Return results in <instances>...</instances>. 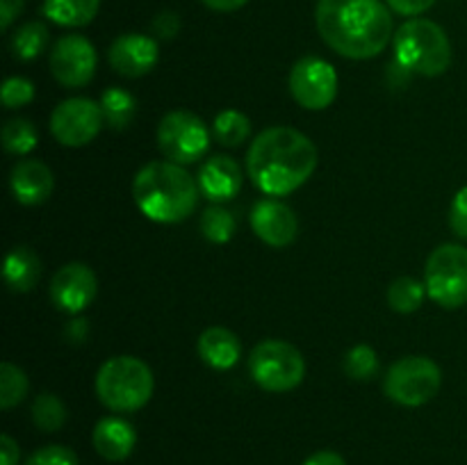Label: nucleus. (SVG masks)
I'll return each instance as SVG.
<instances>
[{"label":"nucleus","instance_id":"e433bc0d","mask_svg":"<svg viewBox=\"0 0 467 465\" xmlns=\"http://www.w3.org/2000/svg\"><path fill=\"white\" fill-rule=\"evenodd\" d=\"M0 456H3V465H16L21 450H18V442L12 436L3 433L0 436Z\"/></svg>","mask_w":467,"mask_h":465},{"label":"nucleus","instance_id":"f03ea898","mask_svg":"<svg viewBox=\"0 0 467 465\" xmlns=\"http://www.w3.org/2000/svg\"><path fill=\"white\" fill-rule=\"evenodd\" d=\"M319 36L349 59L377 57L392 36V14L381 0H317Z\"/></svg>","mask_w":467,"mask_h":465},{"label":"nucleus","instance_id":"f704fd0d","mask_svg":"<svg viewBox=\"0 0 467 465\" xmlns=\"http://www.w3.org/2000/svg\"><path fill=\"white\" fill-rule=\"evenodd\" d=\"M390 5L392 12L401 14V16H418V14L427 12L436 0H386Z\"/></svg>","mask_w":467,"mask_h":465},{"label":"nucleus","instance_id":"bb28decb","mask_svg":"<svg viewBox=\"0 0 467 465\" xmlns=\"http://www.w3.org/2000/svg\"><path fill=\"white\" fill-rule=\"evenodd\" d=\"M39 144V132L27 119H12L3 128V146L7 153L27 155Z\"/></svg>","mask_w":467,"mask_h":465},{"label":"nucleus","instance_id":"f3484780","mask_svg":"<svg viewBox=\"0 0 467 465\" xmlns=\"http://www.w3.org/2000/svg\"><path fill=\"white\" fill-rule=\"evenodd\" d=\"M199 190L205 199L222 203L231 201L242 190V169L231 155H214L205 160L199 173Z\"/></svg>","mask_w":467,"mask_h":465},{"label":"nucleus","instance_id":"b1692460","mask_svg":"<svg viewBox=\"0 0 467 465\" xmlns=\"http://www.w3.org/2000/svg\"><path fill=\"white\" fill-rule=\"evenodd\" d=\"M213 135L217 137L219 144L223 146H240L242 141L249 140L251 135V121L246 114L237 112V109H223L214 117Z\"/></svg>","mask_w":467,"mask_h":465},{"label":"nucleus","instance_id":"6e6552de","mask_svg":"<svg viewBox=\"0 0 467 465\" xmlns=\"http://www.w3.org/2000/svg\"><path fill=\"white\" fill-rule=\"evenodd\" d=\"M427 294L442 308H461L467 304V249L461 244H442L429 255L424 269Z\"/></svg>","mask_w":467,"mask_h":465},{"label":"nucleus","instance_id":"412c9836","mask_svg":"<svg viewBox=\"0 0 467 465\" xmlns=\"http://www.w3.org/2000/svg\"><path fill=\"white\" fill-rule=\"evenodd\" d=\"M100 0H44V14L64 27H82L94 21Z\"/></svg>","mask_w":467,"mask_h":465},{"label":"nucleus","instance_id":"393cba45","mask_svg":"<svg viewBox=\"0 0 467 465\" xmlns=\"http://www.w3.org/2000/svg\"><path fill=\"white\" fill-rule=\"evenodd\" d=\"M424 292H427V285H422V283L410 276H401L392 281L390 287H388V304H390L395 313H415L422 305Z\"/></svg>","mask_w":467,"mask_h":465},{"label":"nucleus","instance_id":"39448f33","mask_svg":"<svg viewBox=\"0 0 467 465\" xmlns=\"http://www.w3.org/2000/svg\"><path fill=\"white\" fill-rule=\"evenodd\" d=\"M153 372L135 356H114L96 374V395L114 413H132L149 404L153 395Z\"/></svg>","mask_w":467,"mask_h":465},{"label":"nucleus","instance_id":"f8f14e48","mask_svg":"<svg viewBox=\"0 0 467 465\" xmlns=\"http://www.w3.org/2000/svg\"><path fill=\"white\" fill-rule=\"evenodd\" d=\"M50 71L59 85L80 89L96 73V48L87 36L64 35L50 50Z\"/></svg>","mask_w":467,"mask_h":465},{"label":"nucleus","instance_id":"473e14b6","mask_svg":"<svg viewBox=\"0 0 467 465\" xmlns=\"http://www.w3.org/2000/svg\"><path fill=\"white\" fill-rule=\"evenodd\" d=\"M450 226L456 235L467 240V187H461V190L456 191L454 201H451Z\"/></svg>","mask_w":467,"mask_h":465},{"label":"nucleus","instance_id":"5701e85b","mask_svg":"<svg viewBox=\"0 0 467 465\" xmlns=\"http://www.w3.org/2000/svg\"><path fill=\"white\" fill-rule=\"evenodd\" d=\"M48 27L39 21H30L26 26L18 27L12 36V53L14 57L21 62H30V59L39 57L48 46Z\"/></svg>","mask_w":467,"mask_h":465},{"label":"nucleus","instance_id":"ddd939ff","mask_svg":"<svg viewBox=\"0 0 467 465\" xmlns=\"http://www.w3.org/2000/svg\"><path fill=\"white\" fill-rule=\"evenodd\" d=\"M99 281L91 267L82 263H68L50 281V299L64 313L78 315L94 301Z\"/></svg>","mask_w":467,"mask_h":465},{"label":"nucleus","instance_id":"cd10ccee","mask_svg":"<svg viewBox=\"0 0 467 465\" xmlns=\"http://www.w3.org/2000/svg\"><path fill=\"white\" fill-rule=\"evenodd\" d=\"M32 422L41 429V431H57L67 422V406L62 404L57 395L44 392L32 404Z\"/></svg>","mask_w":467,"mask_h":465},{"label":"nucleus","instance_id":"58836bf2","mask_svg":"<svg viewBox=\"0 0 467 465\" xmlns=\"http://www.w3.org/2000/svg\"><path fill=\"white\" fill-rule=\"evenodd\" d=\"M304 465H347V463L340 454L324 450V451H317V454H313L310 459H306Z\"/></svg>","mask_w":467,"mask_h":465},{"label":"nucleus","instance_id":"a878e982","mask_svg":"<svg viewBox=\"0 0 467 465\" xmlns=\"http://www.w3.org/2000/svg\"><path fill=\"white\" fill-rule=\"evenodd\" d=\"M27 390H30V381H27L26 372L18 365H0V408L9 410L21 404L26 399Z\"/></svg>","mask_w":467,"mask_h":465},{"label":"nucleus","instance_id":"1a4fd4ad","mask_svg":"<svg viewBox=\"0 0 467 465\" xmlns=\"http://www.w3.org/2000/svg\"><path fill=\"white\" fill-rule=\"evenodd\" d=\"M210 146V132L203 119L187 109H173L164 114L158 126V149L169 162L192 164L205 155Z\"/></svg>","mask_w":467,"mask_h":465},{"label":"nucleus","instance_id":"a211bd4d","mask_svg":"<svg viewBox=\"0 0 467 465\" xmlns=\"http://www.w3.org/2000/svg\"><path fill=\"white\" fill-rule=\"evenodd\" d=\"M94 447L103 459L123 460L132 454L137 442L135 427L123 418H103L94 429Z\"/></svg>","mask_w":467,"mask_h":465},{"label":"nucleus","instance_id":"f257e3e1","mask_svg":"<svg viewBox=\"0 0 467 465\" xmlns=\"http://www.w3.org/2000/svg\"><path fill=\"white\" fill-rule=\"evenodd\" d=\"M317 167V149L304 132L274 126L260 132L246 153V171L267 196H287L299 190Z\"/></svg>","mask_w":467,"mask_h":465},{"label":"nucleus","instance_id":"20e7f679","mask_svg":"<svg viewBox=\"0 0 467 465\" xmlns=\"http://www.w3.org/2000/svg\"><path fill=\"white\" fill-rule=\"evenodd\" d=\"M395 57L409 73L442 76L451 64L450 36L429 18H410L395 32Z\"/></svg>","mask_w":467,"mask_h":465},{"label":"nucleus","instance_id":"c9c22d12","mask_svg":"<svg viewBox=\"0 0 467 465\" xmlns=\"http://www.w3.org/2000/svg\"><path fill=\"white\" fill-rule=\"evenodd\" d=\"M23 5L26 0H0V27L3 30H9L14 18L23 12Z\"/></svg>","mask_w":467,"mask_h":465},{"label":"nucleus","instance_id":"4be33fe9","mask_svg":"<svg viewBox=\"0 0 467 465\" xmlns=\"http://www.w3.org/2000/svg\"><path fill=\"white\" fill-rule=\"evenodd\" d=\"M100 109L108 126L114 130H123L130 126L137 117V100L130 91L121 89V87H109L100 96Z\"/></svg>","mask_w":467,"mask_h":465},{"label":"nucleus","instance_id":"c756f323","mask_svg":"<svg viewBox=\"0 0 467 465\" xmlns=\"http://www.w3.org/2000/svg\"><path fill=\"white\" fill-rule=\"evenodd\" d=\"M345 372L354 381H369L379 372V356L369 345H356L345 356Z\"/></svg>","mask_w":467,"mask_h":465},{"label":"nucleus","instance_id":"2eb2a0df","mask_svg":"<svg viewBox=\"0 0 467 465\" xmlns=\"http://www.w3.org/2000/svg\"><path fill=\"white\" fill-rule=\"evenodd\" d=\"M251 228L265 244L283 249L296 240L299 222L290 205L276 199H263L251 210Z\"/></svg>","mask_w":467,"mask_h":465},{"label":"nucleus","instance_id":"9b49d317","mask_svg":"<svg viewBox=\"0 0 467 465\" xmlns=\"http://www.w3.org/2000/svg\"><path fill=\"white\" fill-rule=\"evenodd\" d=\"M290 94L301 108L327 109L337 96V73L322 57H304L290 73Z\"/></svg>","mask_w":467,"mask_h":465},{"label":"nucleus","instance_id":"c85d7f7f","mask_svg":"<svg viewBox=\"0 0 467 465\" xmlns=\"http://www.w3.org/2000/svg\"><path fill=\"white\" fill-rule=\"evenodd\" d=\"M201 232L213 244H226L235 232V217L222 205H210L201 217Z\"/></svg>","mask_w":467,"mask_h":465},{"label":"nucleus","instance_id":"9d476101","mask_svg":"<svg viewBox=\"0 0 467 465\" xmlns=\"http://www.w3.org/2000/svg\"><path fill=\"white\" fill-rule=\"evenodd\" d=\"M103 123L105 117L100 103L82 96L62 100L50 114V132L59 144L68 149H80L94 141Z\"/></svg>","mask_w":467,"mask_h":465},{"label":"nucleus","instance_id":"7ed1b4c3","mask_svg":"<svg viewBox=\"0 0 467 465\" xmlns=\"http://www.w3.org/2000/svg\"><path fill=\"white\" fill-rule=\"evenodd\" d=\"M199 182L182 164L149 162L132 181V199L141 214L158 223H178L194 214L199 205Z\"/></svg>","mask_w":467,"mask_h":465},{"label":"nucleus","instance_id":"dca6fc26","mask_svg":"<svg viewBox=\"0 0 467 465\" xmlns=\"http://www.w3.org/2000/svg\"><path fill=\"white\" fill-rule=\"evenodd\" d=\"M9 187L18 203L39 205L53 194L55 176L39 160H21L18 164H14Z\"/></svg>","mask_w":467,"mask_h":465},{"label":"nucleus","instance_id":"2f4dec72","mask_svg":"<svg viewBox=\"0 0 467 465\" xmlns=\"http://www.w3.org/2000/svg\"><path fill=\"white\" fill-rule=\"evenodd\" d=\"M26 465H80V463H78V456L73 454L68 447L48 445L36 450L35 454L27 459Z\"/></svg>","mask_w":467,"mask_h":465},{"label":"nucleus","instance_id":"aec40b11","mask_svg":"<svg viewBox=\"0 0 467 465\" xmlns=\"http://www.w3.org/2000/svg\"><path fill=\"white\" fill-rule=\"evenodd\" d=\"M5 281L14 292H30L41 276V260L27 246H14L5 258Z\"/></svg>","mask_w":467,"mask_h":465},{"label":"nucleus","instance_id":"4468645a","mask_svg":"<svg viewBox=\"0 0 467 465\" xmlns=\"http://www.w3.org/2000/svg\"><path fill=\"white\" fill-rule=\"evenodd\" d=\"M108 59L114 71L123 78H141L160 62V46L153 36L128 32L117 36L108 50Z\"/></svg>","mask_w":467,"mask_h":465},{"label":"nucleus","instance_id":"72a5a7b5","mask_svg":"<svg viewBox=\"0 0 467 465\" xmlns=\"http://www.w3.org/2000/svg\"><path fill=\"white\" fill-rule=\"evenodd\" d=\"M181 30V18L176 12H160L153 18V32L160 39H173Z\"/></svg>","mask_w":467,"mask_h":465},{"label":"nucleus","instance_id":"4c0bfd02","mask_svg":"<svg viewBox=\"0 0 467 465\" xmlns=\"http://www.w3.org/2000/svg\"><path fill=\"white\" fill-rule=\"evenodd\" d=\"M87 333H89V328H87L85 319H73L67 326V340L71 345H80V342H85Z\"/></svg>","mask_w":467,"mask_h":465},{"label":"nucleus","instance_id":"ea45409f","mask_svg":"<svg viewBox=\"0 0 467 465\" xmlns=\"http://www.w3.org/2000/svg\"><path fill=\"white\" fill-rule=\"evenodd\" d=\"M249 0H203L205 7L214 9V12H235V9L244 7Z\"/></svg>","mask_w":467,"mask_h":465},{"label":"nucleus","instance_id":"6ab92c4d","mask_svg":"<svg viewBox=\"0 0 467 465\" xmlns=\"http://www.w3.org/2000/svg\"><path fill=\"white\" fill-rule=\"evenodd\" d=\"M240 340L223 326H210L199 337V354L213 369H231L240 360Z\"/></svg>","mask_w":467,"mask_h":465},{"label":"nucleus","instance_id":"0eeeda50","mask_svg":"<svg viewBox=\"0 0 467 465\" xmlns=\"http://www.w3.org/2000/svg\"><path fill=\"white\" fill-rule=\"evenodd\" d=\"M442 383V372L436 360L427 356H404L395 360L386 372L383 390L395 404L422 406L438 395Z\"/></svg>","mask_w":467,"mask_h":465},{"label":"nucleus","instance_id":"7c9ffc66","mask_svg":"<svg viewBox=\"0 0 467 465\" xmlns=\"http://www.w3.org/2000/svg\"><path fill=\"white\" fill-rule=\"evenodd\" d=\"M35 100V85L27 78H7L3 85V103L5 108H23V105Z\"/></svg>","mask_w":467,"mask_h":465},{"label":"nucleus","instance_id":"423d86ee","mask_svg":"<svg viewBox=\"0 0 467 465\" xmlns=\"http://www.w3.org/2000/svg\"><path fill=\"white\" fill-rule=\"evenodd\" d=\"M251 378L267 392L295 390L306 377V360L285 340H263L249 358Z\"/></svg>","mask_w":467,"mask_h":465}]
</instances>
